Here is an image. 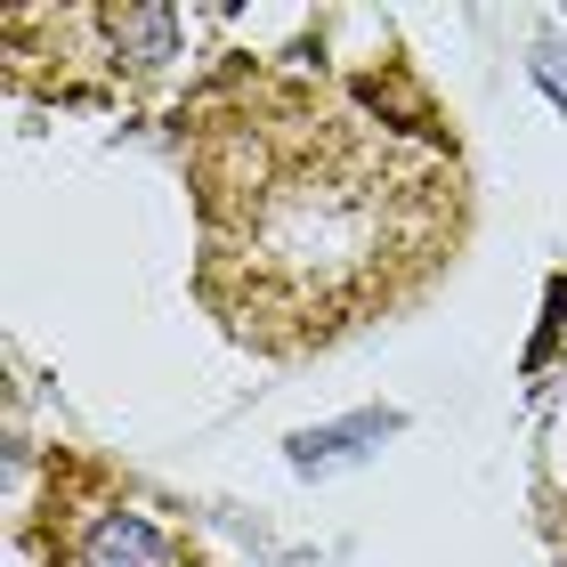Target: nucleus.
<instances>
[{"mask_svg": "<svg viewBox=\"0 0 567 567\" xmlns=\"http://www.w3.org/2000/svg\"><path fill=\"white\" fill-rule=\"evenodd\" d=\"M535 73H544V82L559 90V106H567V58H559V49H535Z\"/></svg>", "mask_w": 567, "mask_h": 567, "instance_id": "nucleus-3", "label": "nucleus"}, {"mask_svg": "<svg viewBox=\"0 0 567 567\" xmlns=\"http://www.w3.org/2000/svg\"><path fill=\"white\" fill-rule=\"evenodd\" d=\"M203 308L260 357H317L422 300L471 195L454 146L365 90L292 65H227L178 114Z\"/></svg>", "mask_w": 567, "mask_h": 567, "instance_id": "nucleus-1", "label": "nucleus"}, {"mask_svg": "<svg viewBox=\"0 0 567 567\" xmlns=\"http://www.w3.org/2000/svg\"><path fill=\"white\" fill-rule=\"evenodd\" d=\"M41 535H49V567H195L187 535L114 495H58L49 486Z\"/></svg>", "mask_w": 567, "mask_h": 567, "instance_id": "nucleus-2", "label": "nucleus"}]
</instances>
